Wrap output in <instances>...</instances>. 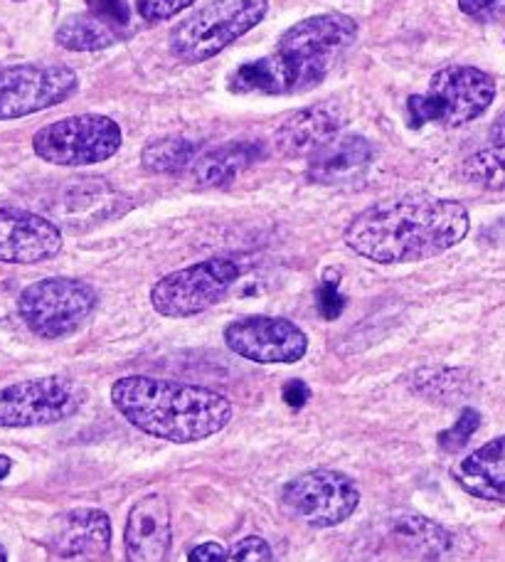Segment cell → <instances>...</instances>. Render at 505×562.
<instances>
[{
  "label": "cell",
  "mask_w": 505,
  "mask_h": 562,
  "mask_svg": "<svg viewBox=\"0 0 505 562\" xmlns=\"http://www.w3.org/2000/svg\"><path fill=\"white\" fill-rule=\"evenodd\" d=\"M471 217L459 200L402 195L362 210L346 227V245L378 265L422 262L457 247L469 235Z\"/></svg>",
  "instance_id": "cell-1"
},
{
  "label": "cell",
  "mask_w": 505,
  "mask_h": 562,
  "mask_svg": "<svg viewBox=\"0 0 505 562\" xmlns=\"http://www.w3.org/2000/svg\"><path fill=\"white\" fill-rule=\"evenodd\" d=\"M111 403L138 431L173 445H195L215 437L235 415L229 400L215 390L148 375L116 380Z\"/></svg>",
  "instance_id": "cell-2"
},
{
  "label": "cell",
  "mask_w": 505,
  "mask_h": 562,
  "mask_svg": "<svg viewBox=\"0 0 505 562\" xmlns=\"http://www.w3.org/2000/svg\"><path fill=\"white\" fill-rule=\"evenodd\" d=\"M267 10L269 0H210L173 27L170 53L186 65L207 63L259 25Z\"/></svg>",
  "instance_id": "cell-3"
},
{
  "label": "cell",
  "mask_w": 505,
  "mask_h": 562,
  "mask_svg": "<svg viewBox=\"0 0 505 562\" xmlns=\"http://www.w3.org/2000/svg\"><path fill=\"white\" fill-rule=\"evenodd\" d=\"M356 37V20L343 13H323L291 25L279 37L274 53L294 72L299 92H308L328 77Z\"/></svg>",
  "instance_id": "cell-4"
},
{
  "label": "cell",
  "mask_w": 505,
  "mask_h": 562,
  "mask_svg": "<svg viewBox=\"0 0 505 562\" xmlns=\"http://www.w3.org/2000/svg\"><path fill=\"white\" fill-rule=\"evenodd\" d=\"M97 306V289L72 277L40 279L18 296V314L23 324L47 340L77 334L94 316Z\"/></svg>",
  "instance_id": "cell-5"
},
{
  "label": "cell",
  "mask_w": 505,
  "mask_h": 562,
  "mask_svg": "<svg viewBox=\"0 0 505 562\" xmlns=\"http://www.w3.org/2000/svg\"><path fill=\"white\" fill-rule=\"evenodd\" d=\"M121 126L101 114L59 119L40 128L33 138L35 154L53 166L82 168L104 164L121 148Z\"/></svg>",
  "instance_id": "cell-6"
},
{
  "label": "cell",
  "mask_w": 505,
  "mask_h": 562,
  "mask_svg": "<svg viewBox=\"0 0 505 562\" xmlns=\"http://www.w3.org/2000/svg\"><path fill=\"white\" fill-rule=\"evenodd\" d=\"M237 279L239 267L232 259H205L156 281L150 289V306L166 318L198 316L220 304Z\"/></svg>",
  "instance_id": "cell-7"
},
{
  "label": "cell",
  "mask_w": 505,
  "mask_h": 562,
  "mask_svg": "<svg viewBox=\"0 0 505 562\" xmlns=\"http://www.w3.org/2000/svg\"><path fill=\"white\" fill-rule=\"evenodd\" d=\"M360 491L336 469H311L291 479L281 491V506L291 518L311 528L340 526L358 510Z\"/></svg>",
  "instance_id": "cell-8"
},
{
  "label": "cell",
  "mask_w": 505,
  "mask_h": 562,
  "mask_svg": "<svg viewBox=\"0 0 505 562\" xmlns=\"http://www.w3.org/2000/svg\"><path fill=\"white\" fill-rule=\"evenodd\" d=\"M85 390L59 375L23 380L0 390V427H47L79 413Z\"/></svg>",
  "instance_id": "cell-9"
},
{
  "label": "cell",
  "mask_w": 505,
  "mask_h": 562,
  "mask_svg": "<svg viewBox=\"0 0 505 562\" xmlns=\"http://www.w3.org/2000/svg\"><path fill=\"white\" fill-rule=\"evenodd\" d=\"M79 89V77L67 65L0 67V122L23 119L67 102Z\"/></svg>",
  "instance_id": "cell-10"
},
{
  "label": "cell",
  "mask_w": 505,
  "mask_h": 562,
  "mask_svg": "<svg viewBox=\"0 0 505 562\" xmlns=\"http://www.w3.org/2000/svg\"><path fill=\"white\" fill-rule=\"evenodd\" d=\"M225 344L239 358L259 366H291L306 356L308 338L289 318L245 316L225 328Z\"/></svg>",
  "instance_id": "cell-11"
},
{
  "label": "cell",
  "mask_w": 505,
  "mask_h": 562,
  "mask_svg": "<svg viewBox=\"0 0 505 562\" xmlns=\"http://www.w3.org/2000/svg\"><path fill=\"white\" fill-rule=\"evenodd\" d=\"M427 94L439 109V124L463 126L493 104L496 82L479 67L451 65L431 77Z\"/></svg>",
  "instance_id": "cell-12"
},
{
  "label": "cell",
  "mask_w": 505,
  "mask_h": 562,
  "mask_svg": "<svg viewBox=\"0 0 505 562\" xmlns=\"http://www.w3.org/2000/svg\"><path fill=\"white\" fill-rule=\"evenodd\" d=\"M63 252V233L47 217L0 207V262L37 265Z\"/></svg>",
  "instance_id": "cell-13"
},
{
  "label": "cell",
  "mask_w": 505,
  "mask_h": 562,
  "mask_svg": "<svg viewBox=\"0 0 505 562\" xmlns=\"http://www.w3.org/2000/svg\"><path fill=\"white\" fill-rule=\"evenodd\" d=\"M45 546L67 560H104L111 550V520L101 508L65 510L49 524Z\"/></svg>",
  "instance_id": "cell-14"
},
{
  "label": "cell",
  "mask_w": 505,
  "mask_h": 562,
  "mask_svg": "<svg viewBox=\"0 0 505 562\" xmlns=\"http://www.w3.org/2000/svg\"><path fill=\"white\" fill-rule=\"evenodd\" d=\"M346 114L333 102L303 106L277 128L274 148L287 158H311L333 138L343 134Z\"/></svg>",
  "instance_id": "cell-15"
},
{
  "label": "cell",
  "mask_w": 505,
  "mask_h": 562,
  "mask_svg": "<svg viewBox=\"0 0 505 562\" xmlns=\"http://www.w3.org/2000/svg\"><path fill=\"white\" fill-rule=\"evenodd\" d=\"M173 543L170 506L164 496L148 494L128 510L124 530L126 562H166Z\"/></svg>",
  "instance_id": "cell-16"
},
{
  "label": "cell",
  "mask_w": 505,
  "mask_h": 562,
  "mask_svg": "<svg viewBox=\"0 0 505 562\" xmlns=\"http://www.w3.org/2000/svg\"><path fill=\"white\" fill-rule=\"evenodd\" d=\"M375 160V146L360 134H338L308 158V178L318 186H346L362 178Z\"/></svg>",
  "instance_id": "cell-17"
},
{
  "label": "cell",
  "mask_w": 505,
  "mask_h": 562,
  "mask_svg": "<svg viewBox=\"0 0 505 562\" xmlns=\"http://www.w3.org/2000/svg\"><path fill=\"white\" fill-rule=\"evenodd\" d=\"M453 476L469 494L505 504V435L471 451L453 471Z\"/></svg>",
  "instance_id": "cell-18"
},
{
  "label": "cell",
  "mask_w": 505,
  "mask_h": 562,
  "mask_svg": "<svg viewBox=\"0 0 505 562\" xmlns=\"http://www.w3.org/2000/svg\"><path fill=\"white\" fill-rule=\"evenodd\" d=\"M390 533L404 555L419 562H439L453 546L447 528L419 514H402L392 518Z\"/></svg>",
  "instance_id": "cell-19"
},
{
  "label": "cell",
  "mask_w": 505,
  "mask_h": 562,
  "mask_svg": "<svg viewBox=\"0 0 505 562\" xmlns=\"http://www.w3.org/2000/svg\"><path fill=\"white\" fill-rule=\"evenodd\" d=\"M261 148L249 140H237V144H225L200 154L193 166H190V176H193L200 188H222L229 186L242 170L249 168L259 158Z\"/></svg>",
  "instance_id": "cell-20"
},
{
  "label": "cell",
  "mask_w": 505,
  "mask_h": 562,
  "mask_svg": "<svg viewBox=\"0 0 505 562\" xmlns=\"http://www.w3.org/2000/svg\"><path fill=\"white\" fill-rule=\"evenodd\" d=\"M55 40L59 47L69 49V53H97V49L116 45L119 30L92 13L72 15L57 27Z\"/></svg>",
  "instance_id": "cell-21"
},
{
  "label": "cell",
  "mask_w": 505,
  "mask_h": 562,
  "mask_svg": "<svg viewBox=\"0 0 505 562\" xmlns=\"http://www.w3.org/2000/svg\"><path fill=\"white\" fill-rule=\"evenodd\" d=\"M409 390L429 403H457L471 393V375L461 368H417L409 375Z\"/></svg>",
  "instance_id": "cell-22"
},
{
  "label": "cell",
  "mask_w": 505,
  "mask_h": 562,
  "mask_svg": "<svg viewBox=\"0 0 505 562\" xmlns=\"http://www.w3.org/2000/svg\"><path fill=\"white\" fill-rule=\"evenodd\" d=\"M200 156V146L186 136H160L148 140L141 150V164L150 173L176 176L190 170L193 160Z\"/></svg>",
  "instance_id": "cell-23"
},
{
  "label": "cell",
  "mask_w": 505,
  "mask_h": 562,
  "mask_svg": "<svg viewBox=\"0 0 505 562\" xmlns=\"http://www.w3.org/2000/svg\"><path fill=\"white\" fill-rule=\"evenodd\" d=\"M461 178L486 190H505V144L469 156L461 166Z\"/></svg>",
  "instance_id": "cell-24"
},
{
  "label": "cell",
  "mask_w": 505,
  "mask_h": 562,
  "mask_svg": "<svg viewBox=\"0 0 505 562\" xmlns=\"http://www.w3.org/2000/svg\"><path fill=\"white\" fill-rule=\"evenodd\" d=\"M481 427V415L476 407H463L461 415L457 419V425H451V429H444L439 435V447L444 451H459L469 445V439L476 435Z\"/></svg>",
  "instance_id": "cell-25"
},
{
  "label": "cell",
  "mask_w": 505,
  "mask_h": 562,
  "mask_svg": "<svg viewBox=\"0 0 505 562\" xmlns=\"http://www.w3.org/2000/svg\"><path fill=\"white\" fill-rule=\"evenodd\" d=\"M225 562H274V553L265 538L247 536L229 550Z\"/></svg>",
  "instance_id": "cell-26"
},
{
  "label": "cell",
  "mask_w": 505,
  "mask_h": 562,
  "mask_svg": "<svg viewBox=\"0 0 505 562\" xmlns=\"http://www.w3.org/2000/svg\"><path fill=\"white\" fill-rule=\"evenodd\" d=\"M193 3L195 0H136V10L148 23H160V20H170L183 13Z\"/></svg>",
  "instance_id": "cell-27"
},
{
  "label": "cell",
  "mask_w": 505,
  "mask_h": 562,
  "mask_svg": "<svg viewBox=\"0 0 505 562\" xmlns=\"http://www.w3.org/2000/svg\"><path fill=\"white\" fill-rule=\"evenodd\" d=\"M343 306H346V299L338 291V277H333V272H328L326 281H323L318 289V308L326 321L338 318L343 314Z\"/></svg>",
  "instance_id": "cell-28"
},
{
  "label": "cell",
  "mask_w": 505,
  "mask_h": 562,
  "mask_svg": "<svg viewBox=\"0 0 505 562\" xmlns=\"http://www.w3.org/2000/svg\"><path fill=\"white\" fill-rule=\"evenodd\" d=\"M407 116L412 128H422L424 124L439 122V109L429 94H412L407 102Z\"/></svg>",
  "instance_id": "cell-29"
},
{
  "label": "cell",
  "mask_w": 505,
  "mask_h": 562,
  "mask_svg": "<svg viewBox=\"0 0 505 562\" xmlns=\"http://www.w3.org/2000/svg\"><path fill=\"white\" fill-rule=\"evenodd\" d=\"M89 13L106 20L109 25H126L128 23V5L126 0H87Z\"/></svg>",
  "instance_id": "cell-30"
},
{
  "label": "cell",
  "mask_w": 505,
  "mask_h": 562,
  "mask_svg": "<svg viewBox=\"0 0 505 562\" xmlns=\"http://www.w3.org/2000/svg\"><path fill=\"white\" fill-rule=\"evenodd\" d=\"M459 8L463 15L473 20H496L505 13V0H459Z\"/></svg>",
  "instance_id": "cell-31"
},
{
  "label": "cell",
  "mask_w": 505,
  "mask_h": 562,
  "mask_svg": "<svg viewBox=\"0 0 505 562\" xmlns=\"http://www.w3.org/2000/svg\"><path fill=\"white\" fill-rule=\"evenodd\" d=\"M281 397H284V403L291 409H301L311 400V390L303 380H291V383H287L284 390H281Z\"/></svg>",
  "instance_id": "cell-32"
},
{
  "label": "cell",
  "mask_w": 505,
  "mask_h": 562,
  "mask_svg": "<svg viewBox=\"0 0 505 562\" xmlns=\"http://www.w3.org/2000/svg\"><path fill=\"white\" fill-rule=\"evenodd\" d=\"M225 558H227V550L220 543H215V540H210V543H202L190 550L188 562H225Z\"/></svg>",
  "instance_id": "cell-33"
},
{
  "label": "cell",
  "mask_w": 505,
  "mask_h": 562,
  "mask_svg": "<svg viewBox=\"0 0 505 562\" xmlns=\"http://www.w3.org/2000/svg\"><path fill=\"white\" fill-rule=\"evenodd\" d=\"M491 140H493V146L505 144V112L496 119V122H493V126H491Z\"/></svg>",
  "instance_id": "cell-34"
},
{
  "label": "cell",
  "mask_w": 505,
  "mask_h": 562,
  "mask_svg": "<svg viewBox=\"0 0 505 562\" xmlns=\"http://www.w3.org/2000/svg\"><path fill=\"white\" fill-rule=\"evenodd\" d=\"M10 469H13V461H10L8 457H0V481L10 474Z\"/></svg>",
  "instance_id": "cell-35"
},
{
  "label": "cell",
  "mask_w": 505,
  "mask_h": 562,
  "mask_svg": "<svg viewBox=\"0 0 505 562\" xmlns=\"http://www.w3.org/2000/svg\"><path fill=\"white\" fill-rule=\"evenodd\" d=\"M0 562H8V550L0 546Z\"/></svg>",
  "instance_id": "cell-36"
}]
</instances>
